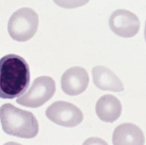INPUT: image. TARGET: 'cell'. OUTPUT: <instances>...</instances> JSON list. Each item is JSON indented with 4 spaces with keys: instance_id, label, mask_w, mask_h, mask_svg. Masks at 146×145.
<instances>
[{
    "instance_id": "6da1fadb",
    "label": "cell",
    "mask_w": 146,
    "mask_h": 145,
    "mask_svg": "<svg viewBox=\"0 0 146 145\" xmlns=\"http://www.w3.org/2000/svg\"><path fill=\"white\" fill-rule=\"evenodd\" d=\"M30 68L17 54H7L0 60V98L13 99L26 93L30 83Z\"/></svg>"
},
{
    "instance_id": "7a4b0ae2",
    "label": "cell",
    "mask_w": 146,
    "mask_h": 145,
    "mask_svg": "<svg viewBox=\"0 0 146 145\" xmlns=\"http://www.w3.org/2000/svg\"><path fill=\"white\" fill-rule=\"evenodd\" d=\"M0 122L3 132L21 138H33L38 133V122L29 111L5 104L0 109Z\"/></svg>"
},
{
    "instance_id": "3957f363",
    "label": "cell",
    "mask_w": 146,
    "mask_h": 145,
    "mask_svg": "<svg viewBox=\"0 0 146 145\" xmlns=\"http://www.w3.org/2000/svg\"><path fill=\"white\" fill-rule=\"evenodd\" d=\"M38 15L31 8H21L11 15L8 22V32L12 39L27 42L36 34Z\"/></svg>"
},
{
    "instance_id": "277c9868",
    "label": "cell",
    "mask_w": 146,
    "mask_h": 145,
    "mask_svg": "<svg viewBox=\"0 0 146 145\" xmlns=\"http://www.w3.org/2000/svg\"><path fill=\"white\" fill-rule=\"evenodd\" d=\"M55 81L53 78L42 75L36 78L27 92L17 99V103L29 108H38L48 102L55 93Z\"/></svg>"
},
{
    "instance_id": "5b68a950",
    "label": "cell",
    "mask_w": 146,
    "mask_h": 145,
    "mask_svg": "<svg viewBox=\"0 0 146 145\" xmlns=\"http://www.w3.org/2000/svg\"><path fill=\"white\" fill-rule=\"evenodd\" d=\"M46 116L52 122L65 127L78 126L83 120V114L76 105L66 101H56L46 109Z\"/></svg>"
},
{
    "instance_id": "8992f818",
    "label": "cell",
    "mask_w": 146,
    "mask_h": 145,
    "mask_svg": "<svg viewBox=\"0 0 146 145\" xmlns=\"http://www.w3.org/2000/svg\"><path fill=\"white\" fill-rule=\"evenodd\" d=\"M109 25L111 31L121 37H133L139 31L140 22L138 16L126 9H117L110 16Z\"/></svg>"
},
{
    "instance_id": "52a82bcc",
    "label": "cell",
    "mask_w": 146,
    "mask_h": 145,
    "mask_svg": "<svg viewBox=\"0 0 146 145\" xmlns=\"http://www.w3.org/2000/svg\"><path fill=\"white\" fill-rule=\"evenodd\" d=\"M89 76L87 71L80 66L69 68L62 75L61 88L70 96H76L82 93L88 87Z\"/></svg>"
},
{
    "instance_id": "ba28073f",
    "label": "cell",
    "mask_w": 146,
    "mask_h": 145,
    "mask_svg": "<svg viewBox=\"0 0 146 145\" xmlns=\"http://www.w3.org/2000/svg\"><path fill=\"white\" fill-rule=\"evenodd\" d=\"M145 142L142 130L133 123L119 125L113 132L112 143L115 145H142Z\"/></svg>"
},
{
    "instance_id": "9c48e42d",
    "label": "cell",
    "mask_w": 146,
    "mask_h": 145,
    "mask_svg": "<svg viewBox=\"0 0 146 145\" xmlns=\"http://www.w3.org/2000/svg\"><path fill=\"white\" fill-rule=\"evenodd\" d=\"M93 79L94 85L104 91L122 92L124 86L121 79L109 68L98 66L93 68Z\"/></svg>"
},
{
    "instance_id": "30bf717a",
    "label": "cell",
    "mask_w": 146,
    "mask_h": 145,
    "mask_svg": "<svg viewBox=\"0 0 146 145\" xmlns=\"http://www.w3.org/2000/svg\"><path fill=\"white\" fill-rule=\"evenodd\" d=\"M96 114L98 117L105 122H113L116 121L121 114V105L119 99L110 94L104 95L96 104Z\"/></svg>"
},
{
    "instance_id": "8fae6325",
    "label": "cell",
    "mask_w": 146,
    "mask_h": 145,
    "mask_svg": "<svg viewBox=\"0 0 146 145\" xmlns=\"http://www.w3.org/2000/svg\"><path fill=\"white\" fill-rule=\"evenodd\" d=\"M58 6L65 9H75L85 5L89 0H53Z\"/></svg>"
},
{
    "instance_id": "7c38bea8",
    "label": "cell",
    "mask_w": 146,
    "mask_h": 145,
    "mask_svg": "<svg viewBox=\"0 0 146 145\" xmlns=\"http://www.w3.org/2000/svg\"><path fill=\"white\" fill-rule=\"evenodd\" d=\"M145 39L146 42V21H145Z\"/></svg>"
}]
</instances>
